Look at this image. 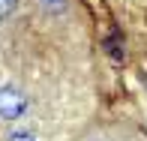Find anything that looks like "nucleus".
Masks as SVG:
<instances>
[{
    "label": "nucleus",
    "mask_w": 147,
    "mask_h": 141,
    "mask_svg": "<svg viewBox=\"0 0 147 141\" xmlns=\"http://www.w3.org/2000/svg\"><path fill=\"white\" fill-rule=\"evenodd\" d=\"M30 114V96L15 81H0V120L3 123H21Z\"/></svg>",
    "instance_id": "1"
},
{
    "label": "nucleus",
    "mask_w": 147,
    "mask_h": 141,
    "mask_svg": "<svg viewBox=\"0 0 147 141\" xmlns=\"http://www.w3.org/2000/svg\"><path fill=\"white\" fill-rule=\"evenodd\" d=\"M36 6L45 18H63L69 12V0H36Z\"/></svg>",
    "instance_id": "2"
},
{
    "label": "nucleus",
    "mask_w": 147,
    "mask_h": 141,
    "mask_svg": "<svg viewBox=\"0 0 147 141\" xmlns=\"http://www.w3.org/2000/svg\"><path fill=\"white\" fill-rule=\"evenodd\" d=\"M3 141H42V138H39L33 129H27V126H15V129L6 132V138H3Z\"/></svg>",
    "instance_id": "3"
},
{
    "label": "nucleus",
    "mask_w": 147,
    "mask_h": 141,
    "mask_svg": "<svg viewBox=\"0 0 147 141\" xmlns=\"http://www.w3.org/2000/svg\"><path fill=\"white\" fill-rule=\"evenodd\" d=\"M18 3H21V0H0V24H6V21H12V18H15Z\"/></svg>",
    "instance_id": "4"
},
{
    "label": "nucleus",
    "mask_w": 147,
    "mask_h": 141,
    "mask_svg": "<svg viewBox=\"0 0 147 141\" xmlns=\"http://www.w3.org/2000/svg\"><path fill=\"white\" fill-rule=\"evenodd\" d=\"M93 141H99V138H93Z\"/></svg>",
    "instance_id": "5"
}]
</instances>
